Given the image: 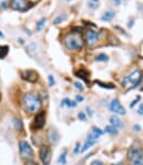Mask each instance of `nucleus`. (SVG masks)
Returning a JSON list of instances; mask_svg holds the SVG:
<instances>
[{
  "label": "nucleus",
  "mask_w": 143,
  "mask_h": 165,
  "mask_svg": "<svg viewBox=\"0 0 143 165\" xmlns=\"http://www.w3.org/2000/svg\"><path fill=\"white\" fill-rule=\"evenodd\" d=\"M63 43L68 50L77 51V50L83 48L84 40H83L82 34L80 32H69L63 38Z\"/></svg>",
  "instance_id": "1"
},
{
  "label": "nucleus",
  "mask_w": 143,
  "mask_h": 165,
  "mask_svg": "<svg viewBox=\"0 0 143 165\" xmlns=\"http://www.w3.org/2000/svg\"><path fill=\"white\" fill-rule=\"evenodd\" d=\"M22 103H23V106L27 110V112L29 113L38 112L42 104L40 98L33 93H26L22 98Z\"/></svg>",
  "instance_id": "2"
},
{
  "label": "nucleus",
  "mask_w": 143,
  "mask_h": 165,
  "mask_svg": "<svg viewBox=\"0 0 143 165\" xmlns=\"http://www.w3.org/2000/svg\"><path fill=\"white\" fill-rule=\"evenodd\" d=\"M128 161L130 165H143V152L142 150L132 145L128 151Z\"/></svg>",
  "instance_id": "3"
},
{
  "label": "nucleus",
  "mask_w": 143,
  "mask_h": 165,
  "mask_svg": "<svg viewBox=\"0 0 143 165\" xmlns=\"http://www.w3.org/2000/svg\"><path fill=\"white\" fill-rule=\"evenodd\" d=\"M140 81H141V72L139 70H134L122 80V87L123 88L130 87V89H133L139 84Z\"/></svg>",
  "instance_id": "4"
},
{
  "label": "nucleus",
  "mask_w": 143,
  "mask_h": 165,
  "mask_svg": "<svg viewBox=\"0 0 143 165\" xmlns=\"http://www.w3.org/2000/svg\"><path fill=\"white\" fill-rule=\"evenodd\" d=\"M19 152L23 160H27V163L33 161V150L27 141H20L19 143Z\"/></svg>",
  "instance_id": "5"
},
{
  "label": "nucleus",
  "mask_w": 143,
  "mask_h": 165,
  "mask_svg": "<svg viewBox=\"0 0 143 165\" xmlns=\"http://www.w3.org/2000/svg\"><path fill=\"white\" fill-rule=\"evenodd\" d=\"M39 156H40V160L42 162V164L49 165L50 162H51V149H50L48 145L41 146L40 152H39Z\"/></svg>",
  "instance_id": "6"
},
{
  "label": "nucleus",
  "mask_w": 143,
  "mask_h": 165,
  "mask_svg": "<svg viewBox=\"0 0 143 165\" xmlns=\"http://www.w3.org/2000/svg\"><path fill=\"white\" fill-rule=\"evenodd\" d=\"M21 78L26 80L27 82L30 83H36L38 81V73L34 70H25V71H21Z\"/></svg>",
  "instance_id": "7"
},
{
  "label": "nucleus",
  "mask_w": 143,
  "mask_h": 165,
  "mask_svg": "<svg viewBox=\"0 0 143 165\" xmlns=\"http://www.w3.org/2000/svg\"><path fill=\"white\" fill-rule=\"evenodd\" d=\"M45 124V112L41 111L36 115L33 120V128L36 130H41Z\"/></svg>",
  "instance_id": "8"
},
{
  "label": "nucleus",
  "mask_w": 143,
  "mask_h": 165,
  "mask_svg": "<svg viewBox=\"0 0 143 165\" xmlns=\"http://www.w3.org/2000/svg\"><path fill=\"white\" fill-rule=\"evenodd\" d=\"M110 110L112 112H114L115 114H120V115H124L125 114V109L122 106V104L120 103V101L114 99V100L111 101L110 103Z\"/></svg>",
  "instance_id": "9"
},
{
  "label": "nucleus",
  "mask_w": 143,
  "mask_h": 165,
  "mask_svg": "<svg viewBox=\"0 0 143 165\" xmlns=\"http://www.w3.org/2000/svg\"><path fill=\"white\" fill-rule=\"evenodd\" d=\"M98 137L99 135L98 134H95L94 132H91L89 135H88V139H87L86 141V144L83 145V147H82V150L80 151V152H86L87 150H89L92 146V145H94L95 143H97V141H98Z\"/></svg>",
  "instance_id": "10"
},
{
  "label": "nucleus",
  "mask_w": 143,
  "mask_h": 165,
  "mask_svg": "<svg viewBox=\"0 0 143 165\" xmlns=\"http://www.w3.org/2000/svg\"><path fill=\"white\" fill-rule=\"evenodd\" d=\"M27 6H28L27 0H11V4H10V7L17 11H25L27 9Z\"/></svg>",
  "instance_id": "11"
},
{
  "label": "nucleus",
  "mask_w": 143,
  "mask_h": 165,
  "mask_svg": "<svg viewBox=\"0 0 143 165\" xmlns=\"http://www.w3.org/2000/svg\"><path fill=\"white\" fill-rule=\"evenodd\" d=\"M98 33L94 32L93 30H88L87 31V43H88V45L89 47H92V45H94V44L98 42Z\"/></svg>",
  "instance_id": "12"
},
{
  "label": "nucleus",
  "mask_w": 143,
  "mask_h": 165,
  "mask_svg": "<svg viewBox=\"0 0 143 165\" xmlns=\"http://www.w3.org/2000/svg\"><path fill=\"white\" fill-rule=\"evenodd\" d=\"M48 139L52 144H57L59 142V133L56 131L54 129H51L48 132Z\"/></svg>",
  "instance_id": "13"
},
{
  "label": "nucleus",
  "mask_w": 143,
  "mask_h": 165,
  "mask_svg": "<svg viewBox=\"0 0 143 165\" xmlns=\"http://www.w3.org/2000/svg\"><path fill=\"white\" fill-rule=\"evenodd\" d=\"M110 122H111V125L114 126L115 129H121V128H123V123L117 115H112L110 117Z\"/></svg>",
  "instance_id": "14"
},
{
  "label": "nucleus",
  "mask_w": 143,
  "mask_h": 165,
  "mask_svg": "<svg viewBox=\"0 0 143 165\" xmlns=\"http://www.w3.org/2000/svg\"><path fill=\"white\" fill-rule=\"evenodd\" d=\"M76 76L86 82H89V72L84 69H80L78 72H76Z\"/></svg>",
  "instance_id": "15"
},
{
  "label": "nucleus",
  "mask_w": 143,
  "mask_h": 165,
  "mask_svg": "<svg viewBox=\"0 0 143 165\" xmlns=\"http://www.w3.org/2000/svg\"><path fill=\"white\" fill-rule=\"evenodd\" d=\"M114 18V12L113 11H106L103 13V16L101 17V20L102 21H111Z\"/></svg>",
  "instance_id": "16"
},
{
  "label": "nucleus",
  "mask_w": 143,
  "mask_h": 165,
  "mask_svg": "<svg viewBox=\"0 0 143 165\" xmlns=\"http://www.w3.org/2000/svg\"><path fill=\"white\" fill-rule=\"evenodd\" d=\"M9 52L8 45H0V59H4Z\"/></svg>",
  "instance_id": "17"
},
{
  "label": "nucleus",
  "mask_w": 143,
  "mask_h": 165,
  "mask_svg": "<svg viewBox=\"0 0 143 165\" xmlns=\"http://www.w3.org/2000/svg\"><path fill=\"white\" fill-rule=\"evenodd\" d=\"M65 19H67V15H59V16H57L54 19H53V23L56 24H59V23H62V21H65Z\"/></svg>",
  "instance_id": "18"
},
{
  "label": "nucleus",
  "mask_w": 143,
  "mask_h": 165,
  "mask_svg": "<svg viewBox=\"0 0 143 165\" xmlns=\"http://www.w3.org/2000/svg\"><path fill=\"white\" fill-rule=\"evenodd\" d=\"M95 83L98 85H100L101 88H104V89H108V90H113V89H115V87L113 84H108V83H103V82H101V81H95Z\"/></svg>",
  "instance_id": "19"
},
{
  "label": "nucleus",
  "mask_w": 143,
  "mask_h": 165,
  "mask_svg": "<svg viewBox=\"0 0 143 165\" xmlns=\"http://www.w3.org/2000/svg\"><path fill=\"white\" fill-rule=\"evenodd\" d=\"M11 4V0H0V10L7 9Z\"/></svg>",
  "instance_id": "20"
},
{
  "label": "nucleus",
  "mask_w": 143,
  "mask_h": 165,
  "mask_svg": "<svg viewBox=\"0 0 143 165\" xmlns=\"http://www.w3.org/2000/svg\"><path fill=\"white\" fill-rule=\"evenodd\" d=\"M104 132H106V133H110V134H113V135L118 134V131H117V129H115L114 126H112V125H108V126H106Z\"/></svg>",
  "instance_id": "21"
},
{
  "label": "nucleus",
  "mask_w": 143,
  "mask_h": 165,
  "mask_svg": "<svg viewBox=\"0 0 143 165\" xmlns=\"http://www.w3.org/2000/svg\"><path fill=\"white\" fill-rule=\"evenodd\" d=\"M95 60L98 61V62H106V61L109 60V56H106V54H104V53H100V54L97 56Z\"/></svg>",
  "instance_id": "22"
},
{
  "label": "nucleus",
  "mask_w": 143,
  "mask_h": 165,
  "mask_svg": "<svg viewBox=\"0 0 143 165\" xmlns=\"http://www.w3.org/2000/svg\"><path fill=\"white\" fill-rule=\"evenodd\" d=\"M45 18H41L40 20L38 21L37 22V24H36V27H37V30L38 31H40L41 29L43 28V27H45Z\"/></svg>",
  "instance_id": "23"
},
{
  "label": "nucleus",
  "mask_w": 143,
  "mask_h": 165,
  "mask_svg": "<svg viewBox=\"0 0 143 165\" xmlns=\"http://www.w3.org/2000/svg\"><path fill=\"white\" fill-rule=\"evenodd\" d=\"M67 154H68V151L67 150H65L63 152L61 153V155H60V157H59V163H62V164H65V156H67Z\"/></svg>",
  "instance_id": "24"
},
{
  "label": "nucleus",
  "mask_w": 143,
  "mask_h": 165,
  "mask_svg": "<svg viewBox=\"0 0 143 165\" xmlns=\"http://www.w3.org/2000/svg\"><path fill=\"white\" fill-rule=\"evenodd\" d=\"M92 132H94L95 134H98L99 136H101L103 134V131H101V130L99 129V128H97V126H93V128H92Z\"/></svg>",
  "instance_id": "25"
},
{
  "label": "nucleus",
  "mask_w": 143,
  "mask_h": 165,
  "mask_svg": "<svg viewBox=\"0 0 143 165\" xmlns=\"http://www.w3.org/2000/svg\"><path fill=\"white\" fill-rule=\"evenodd\" d=\"M78 117L81 120V121H86V114L83 112H79L78 113Z\"/></svg>",
  "instance_id": "26"
},
{
  "label": "nucleus",
  "mask_w": 143,
  "mask_h": 165,
  "mask_svg": "<svg viewBox=\"0 0 143 165\" xmlns=\"http://www.w3.org/2000/svg\"><path fill=\"white\" fill-rule=\"evenodd\" d=\"M139 101H140V97L136 98V99H135L134 101H132V103H131V104H130V108H131V109H132V108H134L135 104H136V103H138Z\"/></svg>",
  "instance_id": "27"
},
{
  "label": "nucleus",
  "mask_w": 143,
  "mask_h": 165,
  "mask_svg": "<svg viewBox=\"0 0 143 165\" xmlns=\"http://www.w3.org/2000/svg\"><path fill=\"white\" fill-rule=\"evenodd\" d=\"M74 87H76V88L78 89V90H80V91H82V90H83V87H82V84L81 83H79V82H74Z\"/></svg>",
  "instance_id": "28"
},
{
  "label": "nucleus",
  "mask_w": 143,
  "mask_h": 165,
  "mask_svg": "<svg viewBox=\"0 0 143 165\" xmlns=\"http://www.w3.org/2000/svg\"><path fill=\"white\" fill-rule=\"evenodd\" d=\"M48 80H49V85L50 87H52V85L54 84V79H53L52 76H49V77H48Z\"/></svg>",
  "instance_id": "29"
},
{
  "label": "nucleus",
  "mask_w": 143,
  "mask_h": 165,
  "mask_svg": "<svg viewBox=\"0 0 143 165\" xmlns=\"http://www.w3.org/2000/svg\"><path fill=\"white\" fill-rule=\"evenodd\" d=\"M91 165H104V164H103L101 161H98V160H97V161L92 162V163H91Z\"/></svg>",
  "instance_id": "30"
},
{
  "label": "nucleus",
  "mask_w": 143,
  "mask_h": 165,
  "mask_svg": "<svg viewBox=\"0 0 143 165\" xmlns=\"http://www.w3.org/2000/svg\"><path fill=\"white\" fill-rule=\"evenodd\" d=\"M138 113H139L140 115H142L143 114V104H140L139 110H138Z\"/></svg>",
  "instance_id": "31"
},
{
  "label": "nucleus",
  "mask_w": 143,
  "mask_h": 165,
  "mask_svg": "<svg viewBox=\"0 0 143 165\" xmlns=\"http://www.w3.org/2000/svg\"><path fill=\"white\" fill-rule=\"evenodd\" d=\"M79 147H80V142H77L76 149H74V153H79Z\"/></svg>",
  "instance_id": "32"
},
{
  "label": "nucleus",
  "mask_w": 143,
  "mask_h": 165,
  "mask_svg": "<svg viewBox=\"0 0 143 165\" xmlns=\"http://www.w3.org/2000/svg\"><path fill=\"white\" fill-rule=\"evenodd\" d=\"M76 100H77V102H81V101H83V97L82 95H77Z\"/></svg>",
  "instance_id": "33"
},
{
  "label": "nucleus",
  "mask_w": 143,
  "mask_h": 165,
  "mask_svg": "<svg viewBox=\"0 0 143 165\" xmlns=\"http://www.w3.org/2000/svg\"><path fill=\"white\" fill-rule=\"evenodd\" d=\"M133 128H134V130L136 131V132H139L140 130H141V126H140V125H134Z\"/></svg>",
  "instance_id": "34"
},
{
  "label": "nucleus",
  "mask_w": 143,
  "mask_h": 165,
  "mask_svg": "<svg viewBox=\"0 0 143 165\" xmlns=\"http://www.w3.org/2000/svg\"><path fill=\"white\" fill-rule=\"evenodd\" d=\"M4 33H2V32H1V31H0V38H4Z\"/></svg>",
  "instance_id": "35"
},
{
  "label": "nucleus",
  "mask_w": 143,
  "mask_h": 165,
  "mask_svg": "<svg viewBox=\"0 0 143 165\" xmlns=\"http://www.w3.org/2000/svg\"><path fill=\"white\" fill-rule=\"evenodd\" d=\"M19 42H20L21 44H23V40H22V39H19Z\"/></svg>",
  "instance_id": "36"
},
{
  "label": "nucleus",
  "mask_w": 143,
  "mask_h": 165,
  "mask_svg": "<svg viewBox=\"0 0 143 165\" xmlns=\"http://www.w3.org/2000/svg\"><path fill=\"white\" fill-rule=\"evenodd\" d=\"M113 165H123V163H118V164H113Z\"/></svg>",
  "instance_id": "37"
},
{
  "label": "nucleus",
  "mask_w": 143,
  "mask_h": 165,
  "mask_svg": "<svg viewBox=\"0 0 143 165\" xmlns=\"http://www.w3.org/2000/svg\"><path fill=\"white\" fill-rule=\"evenodd\" d=\"M91 1H99V0H91Z\"/></svg>",
  "instance_id": "38"
},
{
  "label": "nucleus",
  "mask_w": 143,
  "mask_h": 165,
  "mask_svg": "<svg viewBox=\"0 0 143 165\" xmlns=\"http://www.w3.org/2000/svg\"><path fill=\"white\" fill-rule=\"evenodd\" d=\"M0 100H1V94H0Z\"/></svg>",
  "instance_id": "39"
},
{
  "label": "nucleus",
  "mask_w": 143,
  "mask_h": 165,
  "mask_svg": "<svg viewBox=\"0 0 143 165\" xmlns=\"http://www.w3.org/2000/svg\"><path fill=\"white\" fill-rule=\"evenodd\" d=\"M68 1H72V0H68Z\"/></svg>",
  "instance_id": "40"
}]
</instances>
